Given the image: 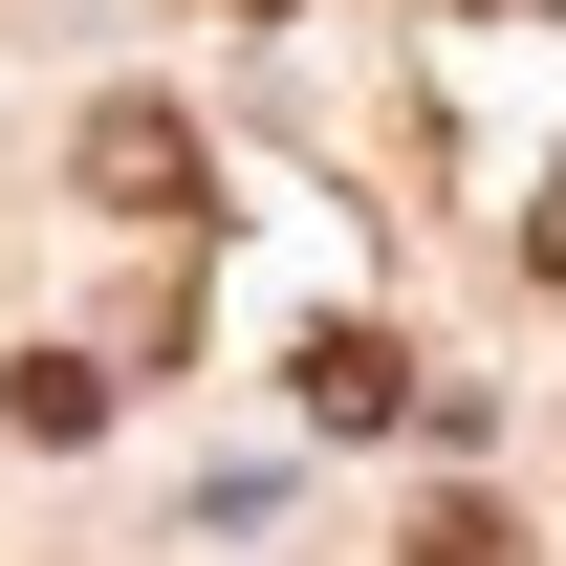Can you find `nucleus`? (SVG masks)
<instances>
[{
	"label": "nucleus",
	"mask_w": 566,
	"mask_h": 566,
	"mask_svg": "<svg viewBox=\"0 0 566 566\" xmlns=\"http://www.w3.org/2000/svg\"><path fill=\"white\" fill-rule=\"evenodd\" d=\"M87 197L153 218V240H197V132L175 109H87Z\"/></svg>",
	"instance_id": "nucleus-1"
},
{
	"label": "nucleus",
	"mask_w": 566,
	"mask_h": 566,
	"mask_svg": "<svg viewBox=\"0 0 566 566\" xmlns=\"http://www.w3.org/2000/svg\"><path fill=\"white\" fill-rule=\"evenodd\" d=\"M283 392H305L327 436H392V415H415V349H392V327H305V349H283Z\"/></svg>",
	"instance_id": "nucleus-2"
},
{
	"label": "nucleus",
	"mask_w": 566,
	"mask_h": 566,
	"mask_svg": "<svg viewBox=\"0 0 566 566\" xmlns=\"http://www.w3.org/2000/svg\"><path fill=\"white\" fill-rule=\"evenodd\" d=\"M0 415H22V436H109V370H87V349H22V370H0Z\"/></svg>",
	"instance_id": "nucleus-3"
},
{
	"label": "nucleus",
	"mask_w": 566,
	"mask_h": 566,
	"mask_svg": "<svg viewBox=\"0 0 566 566\" xmlns=\"http://www.w3.org/2000/svg\"><path fill=\"white\" fill-rule=\"evenodd\" d=\"M415 566H523V523L501 501H415Z\"/></svg>",
	"instance_id": "nucleus-4"
},
{
	"label": "nucleus",
	"mask_w": 566,
	"mask_h": 566,
	"mask_svg": "<svg viewBox=\"0 0 566 566\" xmlns=\"http://www.w3.org/2000/svg\"><path fill=\"white\" fill-rule=\"evenodd\" d=\"M523 262H545V283H566V175H545V197H523Z\"/></svg>",
	"instance_id": "nucleus-5"
}]
</instances>
